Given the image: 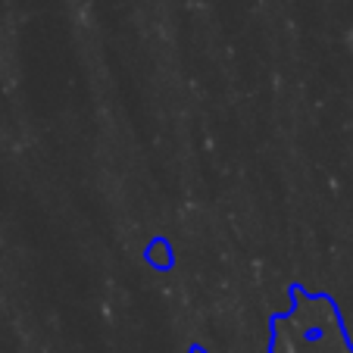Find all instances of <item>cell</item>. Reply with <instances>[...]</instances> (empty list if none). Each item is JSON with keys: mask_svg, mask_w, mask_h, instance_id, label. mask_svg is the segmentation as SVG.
Returning a JSON list of instances; mask_svg holds the SVG:
<instances>
[]
</instances>
